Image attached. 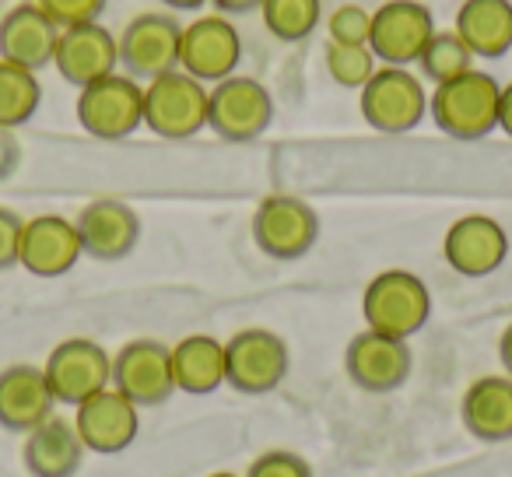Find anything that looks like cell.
<instances>
[{
  "instance_id": "cell-1",
  "label": "cell",
  "mask_w": 512,
  "mask_h": 477,
  "mask_svg": "<svg viewBox=\"0 0 512 477\" xmlns=\"http://www.w3.org/2000/svg\"><path fill=\"white\" fill-rule=\"evenodd\" d=\"M498 102H502V85L474 67L460 78L432 85L428 116L453 141H481L498 130Z\"/></svg>"
},
{
  "instance_id": "cell-2",
  "label": "cell",
  "mask_w": 512,
  "mask_h": 477,
  "mask_svg": "<svg viewBox=\"0 0 512 477\" xmlns=\"http://www.w3.org/2000/svg\"><path fill=\"white\" fill-rule=\"evenodd\" d=\"M362 316L365 327L376 334L411 341L418 330H425L428 316H432V292L414 271H400V267L379 271L365 285Z\"/></svg>"
},
{
  "instance_id": "cell-3",
  "label": "cell",
  "mask_w": 512,
  "mask_h": 477,
  "mask_svg": "<svg viewBox=\"0 0 512 477\" xmlns=\"http://www.w3.org/2000/svg\"><path fill=\"white\" fill-rule=\"evenodd\" d=\"M207 92L211 85L179 67L144 81V127L162 141H190L207 127Z\"/></svg>"
},
{
  "instance_id": "cell-4",
  "label": "cell",
  "mask_w": 512,
  "mask_h": 477,
  "mask_svg": "<svg viewBox=\"0 0 512 477\" xmlns=\"http://www.w3.org/2000/svg\"><path fill=\"white\" fill-rule=\"evenodd\" d=\"M74 113L85 134L99 141H127L144 127V85L130 74L113 71L78 88Z\"/></svg>"
},
{
  "instance_id": "cell-5",
  "label": "cell",
  "mask_w": 512,
  "mask_h": 477,
  "mask_svg": "<svg viewBox=\"0 0 512 477\" xmlns=\"http://www.w3.org/2000/svg\"><path fill=\"white\" fill-rule=\"evenodd\" d=\"M358 106H362L365 123L379 134H411L428 116L425 81L411 67L379 64V71L358 92Z\"/></svg>"
},
{
  "instance_id": "cell-6",
  "label": "cell",
  "mask_w": 512,
  "mask_h": 477,
  "mask_svg": "<svg viewBox=\"0 0 512 477\" xmlns=\"http://www.w3.org/2000/svg\"><path fill=\"white\" fill-rule=\"evenodd\" d=\"M292 351L285 337L267 327H246L225 341V386L249 397L271 393L285 383Z\"/></svg>"
},
{
  "instance_id": "cell-7",
  "label": "cell",
  "mask_w": 512,
  "mask_h": 477,
  "mask_svg": "<svg viewBox=\"0 0 512 477\" xmlns=\"http://www.w3.org/2000/svg\"><path fill=\"white\" fill-rule=\"evenodd\" d=\"M274 120V99L256 78H232L218 81L207 92V127L228 144L256 141Z\"/></svg>"
},
{
  "instance_id": "cell-8",
  "label": "cell",
  "mask_w": 512,
  "mask_h": 477,
  "mask_svg": "<svg viewBox=\"0 0 512 477\" xmlns=\"http://www.w3.org/2000/svg\"><path fill=\"white\" fill-rule=\"evenodd\" d=\"M43 372L53 390V400L78 407L81 400L113 386V355L92 337H67L50 351Z\"/></svg>"
},
{
  "instance_id": "cell-9",
  "label": "cell",
  "mask_w": 512,
  "mask_h": 477,
  "mask_svg": "<svg viewBox=\"0 0 512 477\" xmlns=\"http://www.w3.org/2000/svg\"><path fill=\"white\" fill-rule=\"evenodd\" d=\"M256 246L274 260H299L320 239V214L292 193H271L253 214Z\"/></svg>"
},
{
  "instance_id": "cell-10",
  "label": "cell",
  "mask_w": 512,
  "mask_h": 477,
  "mask_svg": "<svg viewBox=\"0 0 512 477\" xmlns=\"http://www.w3.org/2000/svg\"><path fill=\"white\" fill-rule=\"evenodd\" d=\"M179 39H183V25L172 18V11H144V15L130 18L116 36L123 74L137 81H151L158 74L176 71Z\"/></svg>"
},
{
  "instance_id": "cell-11",
  "label": "cell",
  "mask_w": 512,
  "mask_h": 477,
  "mask_svg": "<svg viewBox=\"0 0 512 477\" xmlns=\"http://www.w3.org/2000/svg\"><path fill=\"white\" fill-rule=\"evenodd\" d=\"M242 60V36L228 15H200L190 25H183V39H179V71L190 78L204 81V85H218V81L232 78L235 67Z\"/></svg>"
},
{
  "instance_id": "cell-12",
  "label": "cell",
  "mask_w": 512,
  "mask_h": 477,
  "mask_svg": "<svg viewBox=\"0 0 512 477\" xmlns=\"http://www.w3.org/2000/svg\"><path fill=\"white\" fill-rule=\"evenodd\" d=\"M113 386L137 407H158L176 393L172 348L155 337H134L113 355Z\"/></svg>"
},
{
  "instance_id": "cell-13",
  "label": "cell",
  "mask_w": 512,
  "mask_h": 477,
  "mask_svg": "<svg viewBox=\"0 0 512 477\" xmlns=\"http://www.w3.org/2000/svg\"><path fill=\"white\" fill-rule=\"evenodd\" d=\"M432 32L435 18L421 0H386L372 11L369 50L386 67H411L418 64Z\"/></svg>"
},
{
  "instance_id": "cell-14",
  "label": "cell",
  "mask_w": 512,
  "mask_h": 477,
  "mask_svg": "<svg viewBox=\"0 0 512 477\" xmlns=\"http://www.w3.org/2000/svg\"><path fill=\"white\" fill-rule=\"evenodd\" d=\"M71 421H74V428H78L88 453L113 456L137 442V432H141V407L130 397H123L116 386H106V390H99L95 397L81 400V404L74 407Z\"/></svg>"
},
{
  "instance_id": "cell-15",
  "label": "cell",
  "mask_w": 512,
  "mask_h": 477,
  "mask_svg": "<svg viewBox=\"0 0 512 477\" xmlns=\"http://www.w3.org/2000/svg\"><path fill=\"white\" fill-rule=\"evenodd\" d=\"M442 257L463 278H488L509 257V232L491 214H463L442 235Z\"/></svg>"
},
{
  "instance_id": "cell-16",
  "label": "cell",
  "mask_w": 512,
  "mask_h": 477,
  "mask_svg": "<svg viewBox=\"0 0 512 477\" xmlns=\"http://www.w3.org/2000/svg\"><path fill=\"white\" fill-rule=\"evenodd\" d=\"M411 348L400 337H386L365 327L355 334L344 351V372L365 393H393L411 376Z\"/></svg>"
},
{
  "instance_id": "cell-17",
  "label": "cell",
  "mask_w": 512,
  "mask_h": 477,
  "mask_svg": "<svg viewBox=\"0 0 512 477\" xmlns=\"http://www.w3.org/2000/svg\"><path fill=\"white\" fill-rule=\"evenodd\" d=\"M81 257H85V250H81L78 225L71 218L36 214V218L25 221L18 267H25L36 278H64L78 267Z\"/></svg>"
},
{
  "instance_id": "cell-18",
  "label": "cell",
  "mask_w": 512,
  "mask_h": 477,
  "mask_svg": "<svg viewBox=\"0 0 512 477\" xmlns=\"http://www.w3.org/2000/svg\"><path fill=\"white\" fill-rule=\"evenodd\" d=\"M53 67L60 78L74 88H85L92 81L106 78L120 67V43L116 32H109L102 22H85L60 29L57 53H53Z\"/></svg>"
},
{
  "instance_id": "cell-19",
  "label": "cell",
  "mask_w": 512,
  "mask_h": 477,
  "mask_svg": "<svg viewBox=\"0 0 512 477\" xmlns=\"http://www.w3.org/2000/svg\"><path fill=\"white\" fill-rule=\"evenodd\" d=\"M81 235V250L85 257L113 264L134 253V246L141 243V218L130 204L116 197H102L81 207V214L74 218Z\"/></svg>"
},
{
  "instance_id": "cell-20",
  "label": "cell",
  "mask_w": 512,
  "mask_h": 477,
  "mask_svg": "<svg viewBox=\"0 0 512 477\" xmlns=\"http://www.w3.org/2000/svg\"><path fill=\"white\" fill-rule=\"evenodd\" d=\"M60 29L36 0H22L8 15L0 18V60H11L18 67L29 71H43L46 64H53L57 53Z\"/></svg>"
},
{
  "instance_id": "cell-21",
  "label": "cell",
  "mask_w": 512,
  "mask_h": 477,
  "mask_svg": "<svg viewBox=\"0 0 512 477\" xmlns=\"http://www.w3.org/2000/svg\"><path fill=\"white\" fill-rule=\"evenodd\" d=\"M57 414V400L46 383L43 365H8L0 372V428L29 435Z\"/></svg>"
},
{
  "instance_id": "cell-22",
  "label": "cell",
  "mask_w": 512,
  "mask_h": 477,
  "mask_svg": "<svg viewBox=\"0 0 512 477\" xmlns=\"http://www.w3.org/2000/svg\"><path fill=\"white\" fill-rule=\"evenodd\" d=\"M85 442H81L74 421L60 418H46L43 425H36L29 435H25L22 446V460L25 470L32 477H74L81 470V460H85Z\"/></svg>"
},
{
  "instance_id": "cell-23",
  "label": "cell",
  "mask_w": 512,
  "mask_h": 477,
  "mask_svg": "<svg viewBox=\"0 0 512 477\" xmlns=\"http://www.w3.org/2000/svg\"><path fill=\"white\" fill-rule=\"evenodd\" d=\"M460 418L474 439L509 442L512 439V376H481L467 386L460 400Z\"/></svg>"
},
{
  "instance_id": "cell-24",
  "label": "cell",
  "mask_w": 512,
  "mask_h": 477,
  "mask_svg": "<svg viewBox=\"0 0 512 477\" xmlns=\"http://www.w3.org/2000/svg\"><path fill=\"white\" fill-rule=\"evenodd\" d=\"M453 29L477 60L505 57L512 53V0H463Z\"/></svg>"
},
{
  "instance_id": "cell-25",
  "label": "cell",
  "mask_w": 512,
  "mask_h": 477,
  "mask_svg": "<svg viewBox=\"0 0 512 477\" xmlns=\"http://www.w3.org/2000/svg\"><path fill=\"white\" fill-rule=\"evenodd\" d=\"M172 379L179 393L207 397L225 386V341L211 334H186L172 344Z\"/></svg>"
},
{
  "instance_id": "cell-26",
  "label": "cell",
  "mask_w": 512,
  "mask_h": 477,
  "mask_svg": "<svg viewBox=\"0 0 512 477\" xmlns=\"http://www.w3.org/2000/svg\"><path fill=\"white\" fill-rule=\"evenodd\" d=\"M43 102V85L36 71L0 60V130H15L36 116Z\"/></svg>"
},
{
  "instance_id": "cell-27",
  "label": "cell",
  "mask_w": 512,
  "mask_h": 477,
  "mask_svg": "<svg viewBox=\"0 0 512 477\" xmlns=\"http://www.w3.org/2000/svg\"><path fill=\"white\" fill-rule=\"evenodd\" d=\"M474 60L477 57L467 50V43L456 36V29H435L418 57V71H421V81L442 85V81L474 71Z\"/></svg>"
},
{
  "instance_id": "cell-28",
  "label": "cell",
  "mask_w": 512,
  "mask_h": 477,
  "mask_svg": "<svg viewBox=\"0 0 512 477\" xmlns=\"http://www.w3.org/2000/svg\"><path fill=\"white\" fill-rule=\"evenodd\" d=\"M264 29L281 43H302L323 18V0H260Z\"/></svg>"
},
{
  "instance_id": "cell-29",
  "label": "cell",
  "mask_w": 512,
  "mask_h": 477,
  "mask_svg": "<svg viewBox=\"0 0 512 477\" xmlns=\"http://www.w3.org/2000/svg\"><path fill=\"white\" fill-rule=\"evenodd\" d=\"M323 64H327V74L334 78V85L355 88V92H362L365 81L379 71L376 53L369 46H351V43H327Z\"/></svg>"
},
{
  "instance_id": "cell-30",
  "label": "cell",
  "mask_w": 512,
  "mask_h": 477,
  "mask_svg": "<svg viewBox=\"0 0 512 477\" xmlns=\"http://www.w3.org/2000/svg\"><path fill=\"white\" fill-rule=\"evenodd\" d=\"M327 43H351V46H369L372 36V11L362 4H341L334 15L327 18Z\"/></svg>"
},
{
  "instance_id": "cell-31",
  "label": "cell",
  "mask_w": 512,
  "mask_h": 477,
  "mask_svg": "<svg viewBox=\"0 0 512 477\" xmlns=\"http://www.w3.org/2000/svg\"><path fill=\"white\" fill-rule=\"evenodd\" d=\"M246 477H313V467L292 449H267L249 463Z\"/></svg>"
},
{
  "instance_id": "cell-32",
  "label": "cell",
  "mask_w": 512,
  "mask_h": 477,
  "mask_svg": "<svg viewBox=\"0 0 512 477\" xmlns=\"http://www.w3.org/2000/svg\"><path fill=\"white\" fill-rule=\"evenodd\" d=\"M36 4L57 22V29L99 22V15L106 11V0H36Z\"/></svg>"
},
{
  "instance_id": "cell-33",
  "label": "cell",
  "mask_w": 512,
  "mask_h": 477,
  "mask_svg": "<svg viewBox=\"0 0 512 477\" xmlns=\"http://www.w3.org/2000/svg\"><path fill=\"white\" fill-rule=\"evenodd\" d=\"M22 232H25L22 214H15L11 207H0V271L18 267V253H22Z\"/></svg>"
},
{
  "instance_id": "cell-34",
  "label": "cell",
  "mask_w": 512,
  "mask_h": 477,
  "mask_svg": "<svg viewBox=\"0 0 512 477\" xmlns=\"http://www.w3.org/2000/svg\"><path fill=\"white\" fill-rule=\"evenodd\" d=\"M498 130L512 137V81L502 85V102H498Z\"/></svg>"
},
{
  "instance_id": "cell-35",
  "label": "cell",
  "mask_w": 512,
  "mask_h": 477,
  "mask_svg": "<svg viewBox=\"0 0 512 477\" xmlns=\"http://www.w3.org/2000/svg\"><path fill=\"white\" fill-rule=\"evenodd\" d=\"M218 15H246V11H260V0H211Z\"/></svg>"
},
{
  "instance_id": "cell-36",
  "label": "cell",
  "mask_w": 512,
  "mask_h": 477,
  "mask_svg": "<svg viewBox=\"0 0 512 477\" xmlns=\"http://www.w3.org/2000/svg\"><path fill=\"white\" fill-rule=\"evenodd\" d=\"M498 362H502L505 376H512V323L502 330V337H498Z\"/></svg>"
},
{
  "instance_id": "cell-37",
  "label": "cell",
  "mask_w": 512,
  "mask_h": 477,
  "mask_svg": "<svg viewBox=\"0 0 512 477\" xmlns=\"http://www.w3.org/2000/svg\"><path fill=\"white\" fill-rule=\"evenodd\" d=\"M169 11H197L204 8V4H211V0H162Z\"/></svg>"
},
{
  "instance_id": "cell-38",
  "label": "cell",
  "mask_w": 512,
  "mask_h": 477,
  "mask_svg": "<svg viewBox=\"0 0 512 477\" xmlns=\"http://www.w3.org/2000/svg\"><path fill=\"white\" fill-rule=\"evenodd\" d=\"M207 477H246V474H232V470H214V474H207Z\"/></svg>"
}]
</instances>
